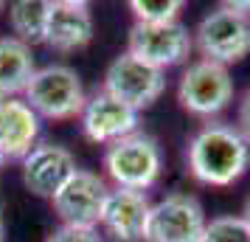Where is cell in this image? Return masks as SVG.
<instances>
[{
	"mask_svg": "<svg viewBox=\"0 0 250 242\" xmlns=\"http://www.w3.org/2000/svg\"><path fill=\"white\" fill-rule=\"evenodd\" d=\"M186 161L203 186H233L250 166V141L233 124L208 121L191 135Z\"/></svg>",
	"mask_w": 250,
	"mask_h": 242,
	"instance_id": "cell-1",
	"label": "cell"
},
{
	"mask_svg": "<svg viewBox=\"0 0 250 242\" xmlns=\"http://www.w3.org/2000/svg\"><path fill=\"white\" fill-rule=\"evenodd\" d=\"M23 99L40 118L68 121V118L82 115L87 93H84L79 73L70 65L54 62V65H45V68H37V73L31 76V82H28V88L23 93Z\"/></svg>",
	"mask_w": 250,
	"mask_h": 242,
	"instance_id": "cell-2",
	"label": "cell"
},
{
	"mask_svg": "<svg viewBox=\"0 0 250 242\" xmlns=\"http://www.w3.org/2000/svg\"><path fill=\"white\" fill-rule=\"evenodd\" d=\"M104 172L115 183V189L146 192L158 183L160 172H163L160 144L141 130L115 141L104 152Z\"/></svg>",
	"mask_w": 250,
	"mask_h": 242,
	"instance_id": "cell-3",
	"label": "cell"
},
{
	"mask_svg": "<svg viewBox=\"0 0 250 242\" xmlns=\"http://www.w3.org/2000/svg\"><path fill=\"white\" fill-rule=\"evenodd\" d=\"M233 79L225 65H216L211 59H194L183 70L177 82V102L186 113L200 115V118H214L228 104L233 102Z\"/></svg>",
	"mask_w": 250,
	"mask_h": 242,
	"instance_id": "cell-4",
	"label": "cell"
},
{
	"mask_svg": "<svg viewBox=\"0 0 250 242\" xmlns=\"http://www.w3.org/2000/svg\"><path fill=\"white\" fill-rule=\"evenodd\" d=\"M194 48L216 65H236L250 54V17L216 6L191 31Z\"/></svg>",
	"mask_w": 250,
	"mask_h": 242,
	"instance_id": "cell-5",
	"label": "cell"
},
{
	"mask_svg": "<svg viewBox=\"0 0 250 242\" xmlns=\"http://www.w3.org/2000/svg\"><path fill=\"white\" fill-rule=\"evenodd\" d=\"M205 225L208 217L203 203L194 195L171 192L152 203L144 242H203Z\"/></svg>",
	"mask_w": 250,
	"mask_h": 242,
	"instance_id": "cell-6",
	"label": "cell"
},
{
	"mask_svg": "<svg viewBox=\"0 0 250 242\" xmlns=\"http://www.w3.org/2000/svg\"><path fill=\"white\" fill-rule=\"evenodd\" d=\"M194 51V37L188 25L177 23H160V25H146L135 23L126 37V54L135 59L146 62L152 68L166 70L174 65H183Z\"/></svg>",
	"mask_w": 250,
	"mask_h": 242,
	"instance_id": "cell-7",
	"label": "cell"
},
{
	"mask_svg": "<svg viewBox=\"0 0 250 242\" xmlns=\"http://www.w3.org/2000/svg\"><path fill=\"white\" fill-rule=\"evenodd\" d=\"M166 88V70H158L135 59L132 54H118L107 65L102 90L110 93L113 99L129 104L132 110H146L160 99V93Z\"/></svg>",
	"mask_w": 250,
	"mask_h": 242,
	"instance_id": "cell-8",
	"label": "cell"
},
{
	"mask_svg": "<svg viewBox=\"0 0 250 242\" xmlns=\"http://www.w3.org/2000/svg\"><path fill=\"white\" fill-rule=\"evenodd\" d=\"M107 195H110V186L99 172L76 169L68 183L51 197V206H54V214L62 220V225L96 228L102 222Z\"/></svg>",
	"mask_w": 250,
	"mask_h": 242,
	"instance_id": "cell-9",
	"label": "cell"
},
{
	"mask_svg": "<svg viewBox=\"0 0 250 242\" xmlns=\"http://www.w3.org/2000/svg\"><path fill=\"white\" fill-rule=\"evenodd\" d=\"M79 121H82V132H84L87 141H93V144H107L110 147L115 141L138 132L141 113L132 110L129 104L113 99L110 93L96 90L93 96H87Z\"/></svg>",
	"mask_w": 250,
	"mask_h": 242,
	"instance_id": "cell-10",
	"label": "cell"
},
{
	"mask_svg": "<svg viewBox=\"0 0 250 242\" xmlns=\"http://www.w3.org/2000/svg\"><path fill=\"white\" fill-rule=\"evenodd\" d=\"M23 186L34 197L51 200L76 172V158L62 144H37L23 161Z\"/></svg>",
	"mask_w": 250,
	"mask_h": 242,
	"instance_id": "cell-11",
	"label": "cell"
},
{
	"mask_svg": "<svg viewBox=\"0 0 250 242\" xmlns=\"http://www.w3.org/2000/svg\"><path fill=\"white\" fill-rule=\"evenodd\" d=\"M93 12L84 0H51L45 45L59 54H73L93 43Z\"/></svg>",
	"mask_w": 250,
	"mask_h": 242,
	"instance_id": "cell-12",
	"label": "cell"
},
{
	"mask_svg": "<svg viewBox=\"0 0 250 242\" xmlns=\"http://www.w3.org/2000/svg\"><path fill=\"white\" fill-rule=\"evenodd\" d=\"M149 211H152V203H149L146 192L110 189L99 225L115 242H141L146 237Z\"/></svg>",
	"mask_w": 250,
	"mask_h": 242,
	"instance_id": "cell-13",
	"label": "cell"
},
{
	"mask_svg": "<svg viewBox=\"0 0 250 242\" xmlns=\"http://www.w3.org/2000/svg\"><path fill=\"white\" fill-rule=\"evenodd\" d=\"M42 118L25 104V99H6L0 104V150L9 161H23L40 144Z\"/></svg>",
	"mask_w": 250,
	"mask_h": 242,
	"instance_id": "cell-14",
	"label": "cell"
},
{
	"mask_svg": "<svg viewBox=\"0 0 250 242\" xmlns=\"http://www.w3.org/2000/svg\"><path fill=\"white\" fill-rule=\"evenodd\" d=\"M34 73L37 62L31 45L20 43L12 34L0 37V93L9 99H14L17 93H25Z\"/></svg>",
	"mask_w": 250,
	"mask_h": 242,
	"instance_id": "cell-15",
	"label": "cell"
},
{
	"mask_svg": "<svg viewBox=\"0 0 250 242\" xmlns=\"http://www.w3.org/2000/svg\"><path fill=\"white\" fill-rule=\"evenodd\" d=\"M48 14H51V0H14V3H9L12 37H17L25 45L45 43Z\"/></svg>",
	"mask_w": 250,
	"mask_h": 242,
	"instance_id": "cell-16",
	"label": "cell"
},
{
	"mask_svg": "<svg viewBox=\"0 0 250 242\" xmlns=\"http://www.w3.org/2000/svg\"><path fill=\"white\" fill-rule=\"evenodd\" d=\"M186 3L183 0H129V12L135 14V23L160 25L177 23Z\"/></svg>",
	"mask_w": 250,
	"mask_h": 242,
	"instance_id": "cell-17",
	"label": "cell"
},
{
	"mask_svg": "<svg viewBox=\"0 0 250 242\" xmlns=\"http://www.w3.org/2000/svg\"><path fill=\"white\" fill-rule=\"evenodd\" d=\"M203 242H250V228L242 220V214L211 217L205 225Z\"/></svg>",
	"mask_w": 250,
	"mask_h": 242,
	"instance_id": "cell-18",
	"label": "cell"
},
{
	"mask_svg": "<svg viewBox=\"0 0 250 242\" xmlns=\"http://www.w3.org/2000/svg\"><path fill=\"white\" fill-rule=\"evenodd\" d=\"M45 242H104L99 228H82V225H59L48 234Z\"/></svg>",
	"mask_w": 250,
	"mask_h": 242,
	"instance_id": "cell-19",
	"label": "cell"
},
{
	"mask_svg": "<svg viewBox=\"0 0 250 242\" xmlns=\"http://www.w3.org/2000/svg\"><path fill=\"white\" fill-rule=\"evenodd\" d=\"M239 132L250 141V88L245 90L242 102H239Z\"/></svg>",
	"mask_w": 250,
	"mask_h": 242,
	"instance_id": "cell-20",
	"label": "cell"
},
{
	"mask_svg": "<svg viewBox=\"0 0 250 242\" xmlns=\"http://www.w3.org/2000/svg\"><path fill=\"white\" fill-rule=\"evenodd\" d=\"M219 6H225L230 12L242 14V17H250V0H225V3H219Z\"/></svg>",
	"mask_w": 250,
	"mask_h": 242,
	"instance_id": "cell-21",
	"label": "cell"
},
{
	"mask_svg": "<svg viewBox=\"0 0 250 242\" xmlns=\"http://www.w3.org/2000/svg\"><path fill=\"white\" fill-rule=\"evenodd\" d=\"M242 220L248 222V228H250V195L245 197V206H242Z\"/></svg>",
	"mask_w": 250,
	"mask_h": 242,
	"instance_id": "cell-22",
	"label": "cell"
},
{
	"mask_svg": "<svg viewBox=\"0 0 250 242\" xmlns=\"http://www.w3.org/2000/svg\"><path fill=\"white\" fill-rule=\"evenodd\" d=\"M0 242H6V220H3V208H0Z\"/></svg>",
	"mask_w": 250,
	"mask_h": 242,
	"instance_id": "cell-23",
	"label": "cell"
},
{
	"mask_svg": "<svg viewBox=\"0 0 250 242\" xmlns=\"http://www.w3.org/2000/svg\"><path fill=\"white\" fill-rule=\"evenodd\" d=\"M6 161H9V158H6V152L0 150V169H3V163H6Z\"/></svg>",
	"mask_w": 250,
	"mask_h": 242,
	"instance_id": "cell-24",
	"label": "cell"
},
{
	"mask_svg": "<svg viewBox=\"0 0 250 242\" xmlns=\"http://www.w3.org/2000/svg\"><path fill=\"white\" fill-rule=\"evenodd\" d=\"M6 99H9V96H3V93H0V104H3V102H6Z\"/></svg>",
	"mask_w": 250,
	"mask_h": 242,
	"instance_id": "cell-25",
	"label": "cell"
},
{
	"mask_svg": "<svg viewBox=\"0 0 250 242\" xmlns=\"http://www.w3.org/2000/svg\"><path fill=\"white\" fill-rule=\"evenodd\" d=\"M3 9H6V3H3V0H0V12H3Z\"/></svg>",
	"mask_w": 250,
	"mask_h": 242,
	"instance_id": "cell-26",
	"label": "cell"
}]
</instances>
